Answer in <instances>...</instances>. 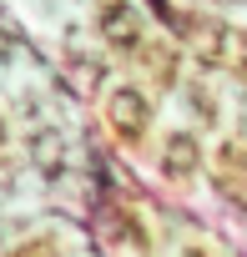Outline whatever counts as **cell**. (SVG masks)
<instances>
[{"instance_id":"5b68a950","label":"cell","mask_w":247,"mask_h":257,"mask_svg":"<svg viewBox=\"0 0 247 257\" xmlns=\"http://www.w3.org/2000/svg\"><path fill=\"white\" fill-rule=\"evenodd\" d=\"M6 56H11V36H6V31H0V61H6Z\"/></svg>"},{"instance_id":"7a4b0ae2","label":"cell","mask_w":247,"mask_h":257,"mask_svg":"<svg viewBox=\"0 0 247 257\" xmlns=\"http://www.w3.org/2000/svg\"><path fill=\"white\" fill-rule=\"evenodd\" d=\"M101 36L116 51H132L142 41V21H137V11L127 6V0H106V6H101Z\"/></svg>"},{"instance_id":"277c9868","label":"cell","mask_w":247,"mask_h":257,"mask_svg":"<svg viewBox=\"0 0 247 257\" xmlns=\"http://www.w3.org/2000/svg\"><path fill=\"white\" fill-rule=\"evenodd\" d=\"M31 152H41V167L46 172L61 167V137H41V142H31Z\"/></svg>"},{"instance_id":"52a82bcc","label":"cell","mask_w":247,"mask_h":257,"mask_svg":"<svg viewBox=\"0 0 247 257\" xmlns=\"http://www.w3.org/2000/svg\"><path fill=\"white\" fill-rule=\"evenodd\" d=\"M0 152H6V126H0Z\"/></svg>"},{"instance_id":"8992f818","label":"cell","mask_w":247,"mask_h":257,"mask_svg":"<svg viewBox=\"0 0 247 257\" xmlns=\"http://www.w3.org/2000/svg\"><path fill=\"white\" fill-rule=\"evenodd\" d=\"M242 132H247V96H242Z\"/></svg>"},{"instance_id":"6da1fadb","label":"cell","mask_w":247,"mask_h":257,"mask_svg":"<svg viewBox=\"0 0 247 257\" xmlns=\"http://www.w3.org/2000/svg\"><path fill=\"white\" fill-rule=\"evenodd\" d=\"M106 121H111V132H116V137L137 142V137L147 132V96H142L137 86H116L111 101H106Z\"/></svg>"},{"instance_id":"3957f363","label":"cell","mask_w":247,"mask_h":257,"mask_svg":"<svg viewBox=\"0 0 247 257\" xmlns=\"http://www.w3.org/2000/svg\"><path fill=\"white\" fill-rule=\"evenodd\" d=\"M162 167H167V177H192V172H197V137L177 132V137L167 142V157H162Z\"/></svg>"}]
</instances>
